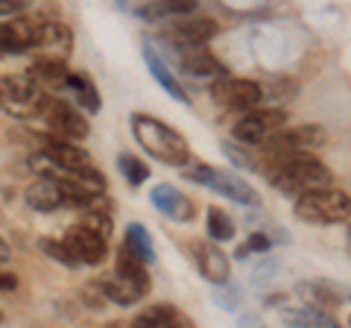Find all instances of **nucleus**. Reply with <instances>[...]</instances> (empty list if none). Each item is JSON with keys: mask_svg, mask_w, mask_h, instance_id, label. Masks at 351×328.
I'll return each mask as SVG.
<instances>
[{"mask_svg": "<svg viewBox=\"0 0 351 328\" xmlns=\"http://www.w3.org/2000/svg\"><path fill=\"white\" fill-rule=\"evenodd\" d=\"M205 232H208V240H211V244H226V240L234 237L237 229H234V220L223 209L211 205V209H208V217H205Z\"/></svg>", "mask_w": 351, "mask_h": 328, "instance_id": "nucleus-27", "label": "nucleus"}, {"mask_svg": "<svg viewBox=\"0 0 351 328\" xmlns=\"http://www.w3.org/2000/svg\"><path fill=\"white\" fill-rule=\"evenodd\" d=\"M114 272H117V276H123V279H129L132 284H138V288L149 290V276H147V267L141 264V261L132 258L123 246L117 249V264H114Z\"/></svg>", "mask_w": 351, "mask_h": 328, "instance_id": "nucleus-28", "label": "nucleus"}, {"mask_svg": "<svg viewBox=\"0 0 351 328\" xmlns=\"http://www.w3.org/2000/svg\"><path fill=\"white\" fill-rule=\"evenodd\" d=\"M15 290H18V276L0 272V293H15Z\"/></svg>", "mask_w": 351, "mask_h": 328, "instance_id": "nucleus-38", "label": "nucleus"}, {"mask_svg": "<svg viewBox=\"0 0 351 328\" xmlns=\"http://www.w3.org/2000/svg\"><path fill=\"white\" fill-rule=\"evenodd\" d=\"M182 325L184 320L173 305H152V308L141 311L132 320V328H182Z\"/></svg>", "mask_w": 351, "mask_h": 328, "instance_id": "nucleus-24", "label": "nucleus"}, {"mask_svg": "<svg viewBox=\"0 0 351 328\" xmlns=\"http://www.w3.org/2000/svg\"><path fill=\"white\" fill-rule=\"evenodd\" d=\"M328 144V129L319 124H299V126H284L276 135L263 141L272 159L278 156H307L311 150H319Z\"/></svg>", "mask_w": 351, "mask_h": 328, "instance_id": "nucleus-5", "label": "nucleus"}, {"mask_svg": "<svg viewBox=\"0 0 351 328\" xmlns=\"http://www.w3.org/2000/svg\"><path fill=\"white\" fill-rule=\"evenodd\" d=\"M106 328H132L129 320H112V323H106Z\"/></svg>", "mask_w": 351, "mask_h": 328, "instance_id": "nucleus-40", "label": "nucleus"}, {"mask_svg": "<svg viewBox=\"0 0 351 328\" xmlns=\"http://www.w3.org/2000/svg\"><path fill=\"white\" fill-rule=\"evenodd\" d=\"M27 0H0V15L3 18H15V15H24L27 12Z\"/></svg>", "mask_w": 351, "mask_h": 328, "instance_id": "nucleus-36", "label": "nucleus"}, {"mask_svg": "<svg viewBox=\"0 0 351 328\" xmlns=\"http://www.w3.org/2000/svg\"><path fill=\"white\" fill-rule=\"evenodd\" d=\"M348 194L343 188H319L311 194H302L295 200L293 211L299 220L313 223V226H334V223H346L348 220Z\"/></svg>", "mask_w": 351, "mask_h": 328, "instance_id": "nucleus-4", "label": "nucleus"}, {"mask_svg": "<svg viewBox=\"0 0 351 328\" xmlns=\"http://www.w3.org/2000/svg\"><path fill=\"white\" fill-rule=\"evenodd\" d=\"M41 117H44V124H47V135H53V138H62V141H71L73 144V141H85L91 135V124L85 120V115L64 100H53L50 97V103Z\"/></svg>", "mask_w": 351, "mask_h": 328, "instance_id": "nucleus-7", "label": "nucleus"}, {"mask_svg": "<svg viewBox=\"0 0 351 328\" xmlns=\"http://www.w3.org/2000/svg\"><path fill=\"white\" fill-rule=\"evenodd\" d=\"M36 30H38V18L32 15H15V18H3L0 21V53H27L36 47Z\"/></svg>", "mask_w": 351, "mask_h": 328, "instance_id": "nucleus-12", "label": "nucleus"}, {"mask_svg": "<svg viewBox=\"0 0 351 328\" xmlns=\"http://www.w3.org/2000/svg\"><path fill=\"white\" fill-rule=\"evenodd\" d=\"M27 196V205L32 211H41V214H50V211H56L62 202V188H59V182L56 179H36L29 185V188L24 191Z\"/></svg>", "mask_w": 351, "mask_h": 328, "instance_id": "nucleus-18", "label": "nucleus"}, {"mask_svg": "<svg viewBox=\"0 0 351 328\" xmlns=\"http://www.w3.org/2000/svg\"><path fill=\"white\" fill-rule=\"evenodd\" d=\"M62 244L64 249H68V255L76 267H97V264H103L106 255H108V240L103 237H97L94 232H88L85 226L80 223H73L68 232H64L62 237Z\"/></svg>", "mask_w": 351, "mask_h": 328, "instance_id": "nucleus-9", "label": "nucleus"}, {"mask_svg": "<svg viewBox=\"0 0 351 328\" xmlns=\"http://www.w3.org/2000/svg\"><path fill=\"white\" fill-rule=\"evenodd\" d=\"M179 173H182V176L188 179V182L202 185V188H208V185H211V179H214V167H211L208 161H199V159H193V161L188 159V161H184L182 167H179Z\"/></svg>", "mask_w": 351, "mask_h": 328, "instance_id": "nucleus-32", "label": "nucleus"}, {"mask_svg": "<svg viewBox=\"0 0 351 328\" xmlns=\"http://www.w3.org/2000/svg\"><path fill=\"white\" fill-rule=\"evenodd\" d=\"M97 288H100V293L114 302V305H135L138 299H144V288H138V284H132L129 279L117 276V272H108V276H103L100 281H97Z\"/></svg>", "mask_w": 351, "mask_h": 328, "instance_id": "nucleus-21", "label": "nucleus"}, {"mask_svg": "<svg viewBox=\"0 0 351 328\" xmlns=\"http://www.w3.org/2000/svg\"><path fill=\"white\" fill-rule=\"evenodd\" d=\"M269 249H272V240H269L267 235H261V232H252V235L246 237V244H240V246H237L234 258H237V261H243V258L255 255V253H269Z\"/></svg>", "mask_w": 351, "mask_h": 328, "instance_id": "nucleus-34", "label": "nucleus"}, {"mask_svg": "<svg viewBox=\"0 0 351 328\" xmlns=\"http://www.w3.org/2000/svg\"><path fill=\"white\" fill-rule=\"evenodd\" d=\"M50 103V94L41 89L27 73L21 76H0V112L18 120L41 117Z\"/></svg>", "mask_w": 351, "mask_h": 328, "instance_id": "nucleus-3", "label": "nucleus"}, {"mask_svg": "<svg viewBox=\"0 0 351 328\" xmlns=\"http://www.w3.org/2000/svg\"><path fill=\"white\" fill-rule=\"evenodd\" d=\"M176 62H179V71L184 76H193V80H223L228 73L226 65L219 62L211 50L205 47H182L176 50Z\"/></svg>", "mask_w": 351, "mask_h": 328, "instance_id": "nucleus-13", "label": "nucleus"}, {"mask_svg": "<svg viewBox=\"0 0 351 328\" xmlns=\"http://www.w3.org/2000/svg\"><path fill=\"white\" fill-rule=\"evenodd\" d=\"M117 170L132 188H138V185H144L149 179V167L135 156V152H126V150L117 152Z\"/></svg>", "mask_w": 351, "mask_h": 328, "instance_id": "nucleus-29", "label": "nucleus"}, {"mask_svg": "<svg viewBox=\"0 0 351 328\" xmlns=\"http://www.w3.org/2000/svg\"><path fill=\"white\" fill-rule=\"evenodd\" d=\"M149 202H152V209H158L167 220H176V223H191L196 217V205L191 196L176 191L167 182H161L149 191Z\"/></svg>", "mask_w": 351, "mask_h": 328, "instance_id": "nucleus-14", "label": "nucleus"}, {"mask_svg": "<svg viewBox=\"0 0 351 328\" xmlns=\"http://www.w3.org/2000/svg\"><path fill=\"white\" fill-rule=\"evenodd\" d=\"M191 12H196L193 0H161V3H144L135 9V15L144 21H164V18L179 21L182 15H191Z\"/></svg>", "mask_w": 351, "mask_h": 328, "instance_id": "nucleus-25", "label": "nucleus"}, {"mask_svg": "<svg viewBox=\"0 0 351 328\" xmlns=\"http://www.w3.org/2000/svg\"><path fill=\"white\" fill-rule=\"evenodd\" d=\"M284 120L287 115L281 108H252L232 126V138L240 147H261L269 135L284 129Z\"/></svg>", "mask_w": 351, "mask_h": 328, "instance_id": "nucleus-6", "label": "nucleus"}, {"mask_svg": "<svg viewBox=\"0 0 351 328\" xmlns=\"http://www.w3.org/2000/svg\"><path fill=\"white\" fill-rule=\"evenodd\" d=\"M217 32H219V24L214 18H184V21H173L167 38L182 50V47H202Z\"/></svg>", "mask_w": 351, "mask_h": 328, "instance_id": "nucleus-15", "label": "nucleus"}, {"mask_svg": "<svg viewBox=\"0 0 351 328\" xmlns=\"http://www.w3.org/2000/svg\"><path fill=\"white\" fill-rule=\"evenodd\" d=\"M267 182L281 194H311L319 188H331L334 173L319 159L311 156H278L267 164Z\"/></svg>", "mask_w": 351, "mask_h": 328, "instance_id": "nucleus-1", "label": "nucleus"}, {"mask_svg": "<svg viewBox=\"0 0 351 328\" xmlns=\"http://www.w3.org/2000/svg\"><path fill=\"white\" fill-rule=\"evenodd\" d=\"M240 299H243V293H240V288H234V284H223V288L214 290V302L226 311H237Z\"/></svg>", "mask_w": 351, "mask_h": 328, "instance_id": "nucleus-35", "label": "nucleus"}, {"mask_svg": "<svg viewBox=\"0 0 351 328\" xmlns=\"http://www.w3.org/2000/svg\"><path fill=\"white\" fill-rule=\"evenodd\" d=\"M129 124H132V135H135V141L156 161H164V164H170V167H182V164L191 159V150H188L184 135L179 132V129L167 126L164 120L144 115V112H135L129 117Z\"/></svg>", "mask_w": 351, "mask_h": 328, "instance_id": "nucleus-2", "label": "nucleus"}, {"mask_svg": "<svg viewBox=\"0 0 351 328\" xmlns=\"http://www.w3.org/2000/svg\"><path fill=\"white\" fill-rule=\"evenodd\" d=\"M281 323L287 328H339L325 311L313 308V305H287L281 308Z\"/></svg>", "mask_w": 351, "mask_h": 328, "instance_id": "nucleus-20", "label": "nucleus"}, {"mask_svg": "<svg viewBox=\"0 0 351 328\" xmlns=\"http://www.w3.org/2000/svg\"><path fill=\"white\" fill-rule=\"evenodd\" d=\"M237 328H267V323H263L258 314H243L237 320Z\"/></svg>", "mask_w": 351, "mask_h": 328, "instance_id": "nucleus-37", "label": "nucleus"}, {"mask_svg": "<svg viewBox=\"0 0 351 328\" xmlns=\"http://www.w3.org/2000/svg\"><path fill=\"white\" fill-rule=\"evenodd\" d=\"M193 258H196V270L205 281H211L214 288H223L232 279V261L223 253L219 244H211V240H199L193 244Z\"/></svg>", "mask_w": 351, "mask_h": 328, "instance_id": "nucleus-11", "label": "nucleus"}, {"mask_svg": "<svg viewBox=\"0 0 351 328\" xmlns=\"http://www.w3.org/2000/svg\"><path fill=\"white\" fill-rule=\"evenodd\" d=\"M123 249L126 253L135 258V261H141V264H156V246H152V237H149V232L141 223H129L126 226V237H123Z\"/></svg>", "mask_w": 351, "mask_h": 328, "instance_id": "nucleus-22", "label": "nucleus"}, {"mask_svg": "<svg viewBox=\"0 0 351 328\" xmlns=\"http://www.w3.org/2000/svg\"><path fill=\"white\" fill-rule=\"evenodd\" d=\"M12 258V249H9V244L3 237H0V264H6V261Z\"/></svg>", "mask_w": 351, "mask_h": 328, "instance_id": "nucleus-39", "label": "nucleus"}, {"mask_svg": "<svg viewBox=\"0 0 351 328\" xmlns=\"http://www.w3.org/2000/svg\"><path fill=\"white\" fill-rule=\"evenodd\" d=\"M208 188L217 191V194H223V196H228V200L237 202V205H246V209H261V202H263L261 194L252 188L246 179H240L237 173H232V170L214 167V179H211Z\"/></svg>", "mask_w": 351, "mask_h": 328, "instance_id": "nucleus-16", "label": "nucleus"}, {"mask_svg": "<svg viewBox=\"0 0 351 328\" xmlns=\"http://www.w3.org/2000/svg\"><path fill=\"white\" fill-rule=\"evenodd\" d=\"M144 62H147V68H149V73H152V80H156L161 89L173 97V100H179V103H184V106H191L188 91L182 89V82L176 80V73L167 68V62H164L149 45H144Z\"/></svg>", "mask_w": 351, "mask_h": 328, "instance_id": "nucleus-17", "label": "nucleus"}, {"mask_svg": "<svg viewBox=\"0 0 351 328\" xmlns=\"http://www.w3.org/2000/svg\"><path fill=\"white\" fill-rule=\"evenodd\" d=\"M304 290L313 296V308H337L339 302H346V288L343 284H337L331 279H313V281H307L304 284Z\"/></svg>", "mask_w": 351, "mask_h": 328, "instance_id": "nucleus-26", "label": "nucleus"}, {"mask_svg": "<svg viewBox=\"0 0 351 328\" xmlns=\"http://www.w3.org/2000/svg\"><path fill=\"white\" fill-rule=\"evenodd\" d=\"M38 246H41V253H44V255H50L53 261H59L62 267H68V270H76V264L71 261L68 249H64V244H62L59 237H41V240H38Z\"/></svg>", "mask_w": 351, "mask_h": 328, "instance_id": "nucleus-33", "label": "nucleus"}, {"mask_svg": "<svg viewBox=\"0 0 351 328\" xmlns=\"http://www.w3.org/2000/svg\"><path fill=\"white\" fill-rule=\"evenodd\" d=\"M223 156L234 164V167H240V170H246V173H255L258 170V159L252 156V152L246 150V147H240V144H234V141H223Z\"/></svg>", "mask_w": 351, "mask_h": 328, "instance_id": "nucleus-31", "label": "nucleus"}, {"mask_svg": "<svg viewBox=\"0 0 351 328\" xmlns=\"http://www.w3.org/2000/svg\"><path fill=\"white\" fill-rule=\"evenodd\" d=\"M62 91H68L73 100H76V106H80V112L85 115H97L100 112V91H97V85L88 80L85 73H76V71H71L68 73V80H64V89Z\"/></svg>", "mask_w": 351, "mask_h": 328, "instance_id": "nucleus-19", "label": "nucleus"}, {"mask_svg": "<svg viewBox=\"0 0 351 328\" xmlns=\"http://www.w3.org/2000/svg\"><path fill=\"white\" fill-rule=\"evenodd\" d=\"M80 226H85L88 232H94L97 237H103V240H108V237H112V232H114V220H112V214L103 211V209L82 211Z\"/></svg>", "mask_w": 351, "mask_h": 328, "instance_id": "nucleus-30", "label": "nucleus"}, {"mask_svg": "<svg viewBox=\"0 0 351 328\" xmlns=\"http://www.w3.org/2000/svg\"><path fill=\"white\" fill-rule=\"evenodd\" d=\"M211 97L214 103L234 108V112H252L258 108L263 100V89L252 80H240V76H223L211 85Z\"/></svg>", "mask_w": 351, "mask_h": 328, "instance_id": "nucleus-8", "label": "nucleus"}, {"mask_svg": "<svg viewBox=\"0 0 351 328\" xmlns=\"http://www.w3.org/2000/svg\"><path fill=\"white\" fill-rule=\"evenodd\" d=\"M68 65L64 62H50V59H36L29 65V71H27V76L29 80H36L44 91H47V85L50 89H64V80H68Z\"/></svg>", "mask_w": 351, "mask_h": 328, "instance_id": "nucleus-23", "label": "nucleus"}, {"mask_svg": "<svg viewBox=\"0 0 351 328\" xmlns=\"http://www.w3.org/2000/svg\"><path fill=\"white\" fill-rule=\"evenodd\" d=\"M36 47L41 56L38 59H50V62H68L71 50H73V32L71 27L59 18H38V30H36Z\"/></svg>", "mask_w": 351, "mask_h": 328, "instance_id": "nucleus-10", "label": "nucleus"}]
</instances>
